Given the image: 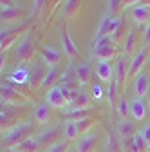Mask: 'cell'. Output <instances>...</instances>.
<instances>
[{
  "label": "cell",
  "instance_id": "6da1fadb",
  "mask_svg": "<svg viewBox=\"0 0 150 152\" xmlns=\"http://www.w3.org/2000/svg\"><path fill=\"white\" fill-rule=\"evenodd\" d=\"M33 130H34L33 129V123H29V121L18 123V125H15L11 130H7L6 134L2 136V145L6 148H16L18 145H22L25 140L31 138Z\"/></svg>",
  "mask_w": 150,
  "mask_h": 152
},
{
  "label": "cell",
  "instance_id": "7a4b0ae2",
  "mask_svg": "<svg viewBox=\"0 0 150 152\" xmlns=\"http://www.w3.org/2000/svg\"><path fill=\"white\" fill-rule=\"evenodd\" d=\"M34 53H36V42H34L33 33L29 31L25 36H22V40L18 42V45H16V58H18V62H22V64L33 62Z\"/></svg>",
  "mask_w": 150,
  "mask_h": 152
},
{
  "label": "cell",
  "instance_id": "3957f363",
  "mask_svg": "<svg viewBox=\"0 0 150 152\" xmlns=\"http://www.w3.org/2000/svg\"><path fill=\"white\" fill-rule=\"evenodd\" d=\"M27 33H29L27 24H24L20 27H13V29H9V27L2 29V33H0V49H2V53H6L16 40H22V36H25Z\"/></svg>",
  "mask_w": 150,
  "mask_h": 152
},
{
  "label": "cell",
  "instance_id": "277c9868",
  "mask_svg": "<svg viewBox=\"0 0 150 152\" xmlns=\"http://www.w3.org/2000/svg\"><path fill=\"white\" fill-rule=\"evenodd\" d=\"M0 96H2V105L25 103V100H27V96H25L24 92H20V91L15 89V87H11L9 83H4L2 85V92H0Z\"/></svg>",
  "mask_w": 150,
  "mask_h": 152
},
{
  "label": "cell",
  "instance_id": "5b68a950",
  "mask_svg": "<svg viewBox=\"0 0 150 152\" xmlns=\"http://www.w3.org/2000/svg\"><path fill=\"white\" fill-rule=\"evenodd\" d=\"M128 56L127 54H119V58L116 62V67H114V82L118 85V89H123V83L127 82L128 78Z\"/></svg>",
  "mask_w": 150,
  "mask_h": 152
},
{
  "label": "cell",
  "instance_id": "8992f818",
  "mask_svg": "<svg viewBox=\"0 0 150 152\" xmlns=\"http://www.w3.org/2000/svg\"><path fill=\"white\" fill-rule=\"evenodd\" d=\"M98 147H100V134H96V132H89L76 141V152H96Z\"/></svg>",
  "mask_w": 150,
  "mask_h": 152
},
{
  "label": "cell",
  "instance_id": "52a82bcc",
  "mask_svg": "<svg viewBox=\"0 0 150 152\" xmlns=\"http://www.w3.org/2000/svg\"><path fill=\"white\" fill-rule=\"evenodd\" d=\"M127 33H128V29L125 27V18H123V15L116 16L114 20H112V24H110L108 36H112V38H114V42L119 45L121 40H123V36H127Z\"/></svg>",
  "mask_w": 150,
  "mask_h": 152
},
{
  "label": "cell",
  "instance_id": "ba28073f",
  "mask_svg": "<svg viewBox=\"0 0 150 152\" xmlns=\"http://www.w3.org/2000/svg\"><path fill=\"white\" fill-rule=\"evenodd\" d=\"M45 100H47V103H49L51 107H54V109H63V107L69 105V100H67V96L63 94L62 87H52V89H49Z\"/></svg>",
  "mask_w": 150,
  "mask_h": 152
},
{
  "label": "cell",
  "instance_id": "9c48e42d",
  "mask_svg": "<svg viewBox=\"0 0 150 152\" xmlns=\"http://www.w3.org/2000/svg\"><path fill=\"white\" fill-rule=\"evenodd\" d=\"M146 62V47H141L132 58H130V65H128V76H139L143 71V65Z\"/></svg>",
  "mask_w": 150,
  "mask_h": 152
},
{
  "label": "cell",
  "instance_id": "30bf717a",
  "mask_svg": "<svg viewBox=\"0 0 150 152\" xmlns=\"http://www.w3.org/2000/svg\"><path fill=\"white\" fill-rule=\"evenodd\" d=\"M130 18L138 26H146L150 22V6H143V4L134 6L130 11Z\"/></svg>",
  "mask_w": 150,
  "mask_h": 152
},
{
  "label": "cell",
  "instance_id": "8fae6325",
  "mask_svg": "<svg viewBox=\"0 0 150 152\" xmlns=\"http://www.w3.org/2000/svg\"><path fill=\"white\" fill-rule=\"evenodd\" d=\"M119 53V45H107L100 49H92V56L98 58V62H110L112 58H116Z\"/></svg>",
  "mask_w": 150,
  "mask_h": 152
},
{
  "label": "cell",
  "instance_id": "7c38bea8",
  "mask_svg": "<svg viewBox=\"0 0 150 152\" xmlns=\"http://www.w3.org/2000/svg\"><path fill=\"white\" fill-rule=\"evenodd\" d=\"M40 56H42V60L49 65V67H56L60 64L62 60V53L58 49H54V47H40Z\"/></svg>",
  "mask_w": 150,
  "mask_h": 152
},
{
  "label": "cell",
  "instance_id": "4fadbf2b",
  "mask_svg": "<svg viewBox=\"0 0 150 152\" xmlns=\"http://www.w3.org/2000/svg\"><path fill=\"white\" fill-rule=\"evenodd\" d=\"M62 45H63V53L69 56V58H76L80 54V49H78L76 42L72 40V36L69 34L67 29H62Z\"/></svg>",
  "mask_w": 150,
  "mask_h": 152
},
{
  "label": "cell",
  "instance_id": "5bb4252c",
  "mask_svg": "<svg viewBox=\"0 0 150 152\" xmlns=\"http://www.w3.org/2000/svg\"><path fill=\"white\" fill-rule=\"evenodd\" d=\"M148 91H150L148 76L141 72L139 76H136V80H134V92H136V98H145V96H148Z\"/></svg>",
  "mask_w": 150,
  "mask_h": 152
},
{
  "label": "cell",
  "instance_id": "9a60e30c",
  "mask_svg": "<svg viewBox=\"0 0 150 152\" xmlns=\"http://www.w3.org/2000/svg\"><path fill=\"white\" fill-rule=\"evenodd\" d=\"M96 74L98 78L105 83H112V80H114V67H112L108 62H98L96 65Z\"/></svg>",
  "mask_w": 150,
  "mask_h": 152
},
{
  "label": "cell",
  "instance_id": "2e32d148",
  "mask_svg": "<svg viewBox=\"0 0 150 152\" xmlns=\"http://www.w3.org/2000/svg\"><path fill=\"white\" fill-rule=\"evenodd\" d=\"M130 116L136 121L145 120L146 116V103L143 102V98H136L134 102H130Z\"/></svg>",
  "mask_w": 150,
  "mask_h": 152
},
{
  "label": "cell",
  "instance_id": "e0dca14e",
  "mask_svg": "<svg viewBox=\"0 0 150 152\" xmlns=\"http://www.w3.org/2000/svg\"><path fill=\"white\" fill-rule=\"evenodd\" d=\"M58 138H60V127H52V129H47L45 132L38 136L40 143L45 145V147H52L54 143H58Z\"/></svg>",
  "mask_w": 150,
  "mask_h": 152
},
{
  "label": "cell",
  "instance_id": "ac0fdd59",
  "mask_svg": "<svg viewBox=\"0 0 150 152\" xmlns=\"http://www.w3.org/2000/svg\"><path fill=\"white\" fill-rule=\"evenodd\" d=\"M136 44H138V31L136 29H128V33L125 36V42H123V54L134 56Z\"/></svg>",
  "mask_w": 150,
  "mask_h": 152
},
{
  "label": "cell",
  "instance_id": "d6986e66",
  "mask_svg": "<svg viewBox=\"0 0 150 152\" xmlns=\"http://www.w3.org/2000/svg\"><path fill=\"white\" fill-rule=\"evenodd\" d=\"M90 76H92V71H90V65L89 64H82L74 69V80H76L80 85H87L90 82Z\"/></svg>",
  "mask_w": 150,
  "mask_h": 152
},
{
  "label": "cell",
  "instance_id": "ffe728a7",
  "mask_svg": "<svg viewBox=\"0 0 150 152\" xmlns=\"http://www.w3.org/2000/svg\"><path fill=\"white\" fill-rule=\"evenodd\" d=\"M4 24H11L24 18V9L22 7H11V9H2V15H0Z\"/></svg>",
  "mask_w": 150,
  "mask_h": 152
},
{
  "label": "cell",
  "instance_id": "44dd1931",
  "mask_svg": "<svg viewBox=\"0 0 150 152\" xmlns=\"http://www.w3.org/2000/svg\"><path fill=\"white\" fill-rule=\"evenodd\" d=\"M138 134L136 132V127H134V123L132 121H121L119 125H118V138H121V140H128V138H134Z\"/></svg>",
  "mask_w": 150,
  "mask_h": 152
},
{
  "label": "cell",
  "instance_id": "7402d4cb",
  "mask_svg": "<svg viewBox=\"0 0 150 152\" xmlns=\"http://www.w3.org/2000/svg\"><path fill=\"white\" fill-rule=\"evenodd\" d=\"M13 120H15L13 110L2 105V112H0V127H2V132H4V130L7 132V130L13 129V127H11V125H13Z\"/></svg>",
  "mask_w": 150,
  "mask_h": 152
},
{
  "label": "cell",
  "instance_id": "603a6c76",
  "mask_svg": "<svg viewBox=\"0 0 150 152\" xmlns=\"http://www.w3.org/2000/svg\"><path fill=\"white\" fill-rule=\"evenodd\" d=\"M72 110H80V109H90V96L87 92H78L76 98L71 102Z\"/></svg>",
  "mask_w": 150,
  "mask_h": 152
},
{
  "label": "cell",
  "instance_id": "cb8c5ba5",
  "mask_svg": "<svg viewBox=\"0 0 150 152\" xmlns=\"http://www.w3.org/2000/svg\"><path fill=\"white\" fill-rule=\"evenodd\" d=\"M58 78H60V69H58V67H51V69L45 72V76H44L40 87H49V89H52V87H56L54 83H56V80H58Z\"/></svg>",
  "mask_w": 150,
  "mask_h": 152
},
{
  "label": "cell",
  "instance_id": "d4e9b609",
  "mask_svg": "<svg viewBox=\"0 0 150 152\" xmlns=\"http://www.w3.org/2000/svg\"><path fill=\"white\" fill-rule=\"evenodd\" d=\"M16 148H18V152H40L42 150V143H40L38 138H29L22 145H18Z\"/></svg>",
  "mask_w": 150,
  "mask_h": 152
},
{
  "label": "cell",
  "instance_id": "484cf974",
  "mask_svg": "<svg viewBox=\"0 0 150 152\" xmlns=\"http://www.w3.org/2000/svg\"><path fill=\"white\" fill-rule=\"evenodd\" d=\"M49 107H51L49 103H44V105H38V107L34 109V120L38 121L40 125L47 123L49 118H51V109Z\"/></svg>",
  "mask_w": 150,
  "mask_h": 152
},
{
  "label": "cell",
  "instance_id": "4316f807",
  "mask_svg": "<svg viewBox=\"0 0 150 152\" xmlns=\"http://www.w3.org/2000/svg\"><path fill=\"white\" fill-rule=\"evenodd\" d=\"M82 4H83V0H67L65 6H63V13L67 18H74L80 9H82Z\"/></svg>",
  "mask_w": 150,
  "mask_h": 152
},
{
  "label": "cell",
  "instance_id": "83f0119b",
  "mask_svg": "<svg viewBox=\"0 0 150 152\" xmlns=\"http://www.w3.org/2000/svg\"><path fill=\"white\" fill-rule=\"evenodd\" d=\"M90 112H92V109H80V110H69V112L65 114V121H80V120H87Z\"/></svg>",
  "mask_w": 150,
  "mask_h": 152
},
{
  "label": "cell",
  "instance_id": "f1b7e54d",
  "mask_svg": "<svg viewBox=\"0 0 150 152\" xmlns=\"http://www.w3.org/2000/svg\"><path fill=\"white\" fill-rule=\"evenodd\" d=\"M112 20H114V18H112L110 15H105V16L101 18L100 27H98V31H96V34H94V40H98V38H101V36H107V34H108V29H110Z\"/></svg>",
  "mask_w": 150,
  "mask_h": 152
},
{
  "label": "cell",
  "instance_id": "f546056e",
  "mask_svg": "<svg viewBox=\"0 0 150 152\" xmlns=\"http://www.w3.org/2000/svg\"><path fill=\"white\" fill-rule=\"evenodd\" d=\"M125 9V0H108V11L107 15H110L112 18L119 16V13Z\"/></svg>",
  "mask_w": 150,
  "mask_h": 152
},
{
  "label": "cell",
  "instance_id": "4dcf8cb0",
  "mask_svg": "<svg viewBox=\"0 0 150 152\" xmlns=\"http://www.w3.org/2000/svg\"><path fill=\"white\" fill-rule=\"evenodd\" d=\"M118 114L123 118V120H127L128 116H130V103L125 100V98H119V102H118Z\"/></svg>",
  "mask_w": 150,
  "mask_h": 152
},
{
  "label": "cell",
  "instance_id": "1f68e13d",
  "mask_svg": "<svg viewBox=\"0 0 150 152\" xmlns=\"http://www.w3.org/2000/svg\"><path fill=\"white\" fill-rule=\"evenodd\" d=\"M107 45H118L116 42H114V38L112 36H101V38H98V40H94V44H92V49H100V47H107Z\"/></svg>",
  "mask_w": 150,
  "mask_h": 152
},
{
  "label": "cell",
  "instance_id": "d6a6232c",
  "mask_svg": "<svg viewBox=\"0 0 150 152\" xmlns=\"http://www.w3.org/2000/svg\"><path fill=\"white\" fill-rule=\"evenodd\" d=\"M121 147H123V152H139V147H138V141H136V138L123 140Z\"/></svg>",
  "mask_w": 150,
  "mask_h": 152
},
{
  "label": "cell",
  "instance_id": "836d02e7",
  "mask_svg": "<svg viewBox=\"0 0 150 152\" xmlns=\"http://www.w3.org/2000/svg\"><path fill=\"white\" fill-rule=\"evenodd\" d=\"M107 152H123V147H119V143H118V138H116V136H110V138H108Z\"/></svg>",
  "mask_w": 150,
  "mask_h": 152
},
{
  "label": "cell",
  "instance_id": "e575fe53",
  "mask_svg": "<svg viewBox=\"0 0 150 152\" xmlns=\"http://www.w3.org/2000/svg\"><path fill=\"white\" fill-rule=\"evenodd\" d=\"M67 147H69V141H67V140H65V141H58V143H54L52 147H49L47 152H65Z\"/></svg>",
  "mask_w": 150,
  "mask_h": 152
},
{
  "label": "cell",
  "instance_id": "d590c367",
  "mask_svg": "<svg viewBox=\"0 0 150 152\" xmlns=\"http://www.w3.org/2000/svg\"><path fill=\"white\" fill-rule=\"evenodd\" d=\"M116 92H118V85H116V82H112V83H110V92H108V102H110V103H114Z\"/></svg>",
  "mask_w": 150,
  "mask_h": 152
},
{
  "label": "cell",
  "instance_id": "8d00e7d4",
  "mask_svg": "<svg viewBox=\"0 0 150 152\" xmlns=\"http://www.w3.org/2000/svg\"><path fill=\"white\" fill-rule=\"evenodd\" d=\"M141 136H143V140H145V143H146V147L150 150V127H145L141 130Z\"/></svg>",
  "mask_w": 150,
  "mask_h": 152
},
{
  "label": "cell",
  "instance_id": "74e56055",
  "mask_svg": "<svg viewBox=\"0 0 150 152\" xmlns=\"http://www.w3.org/2000/svg\"><path fill=\"white\" fill-rule=\"evenodd\" d=\"M0 6H2V9H11V7H16V6H15V0H0Z\"/></svg>",
  "mask_w": 150,
  "mask_h": 152
},
{
  "label": "cell",
  "instance_id": "f35d334b",
  "mask_svg": "<svg viewBox=\"0 0 150 152\" xmlns=\"http://www.w3.org/2000/svg\"><path fill=\"white\" fill-rule=\"evenodd\" d=\"M143 40L148 44L150 42V22L146 24V27H145V33H143Z\"/></svg>",
  "mask_w": 150,
  "mask_h": 152
},
{
  "label": "cell",
  "instance_id": "ab89813d",
  "mask_svg": "<svg viewBox=\"0 0 150 152\" xmlns=\"http://www.w3.org/2000/svg\"><path fill=\"white\" fill-rule=\"evenodd\" d=\"M92 92H94V98H101V94H103V91H101L100 85H94V87H92Z\"/></svg>",
  "mask_w": 150,
  "mask_h": 152
},
{
  "label": "cell",
  "instance_id": "60d3db41",
  "mask_svg": "<svg viewBox=\"0 0 150 152\" xmlns=\"http://www.w3.org/2000/svg\"><path fill=\"white\" fill-rule=\"evenodd\" d=\"M44 2H45V0H34V9H40L44 6Z\"/></svg>",
  "mask_w": 150,
  "mask_h": 152
},
{
  "label": "cell",
  "instance_id": "b9f144b4",
  "mask_svg": "<svg viewBox=\"0 0 150 152\" xmlns=\"http://www.w3.org/2000/svg\"><path fill=\"white\" fill-rule=\"evenodd\" d=\"M6 152H18V148H6Z\"/></svg>",
  "mask_w": 150,
  "mask_h": 152
},
{
  "label": "cell",
  "instance_id": "7bdbcfd3",
  "mask_svg": "<svg viewBox=\"0 0 150 152\" xmlns=\"http://www.w3.org/2000/svg\"><path fill=\"white\" fill-rule=\"evenodd\" d=\"M148 105H150V91H148Z\"/></svg>",
  "mask_w": 150,
  "mask_h": 152
}]
</instances>
